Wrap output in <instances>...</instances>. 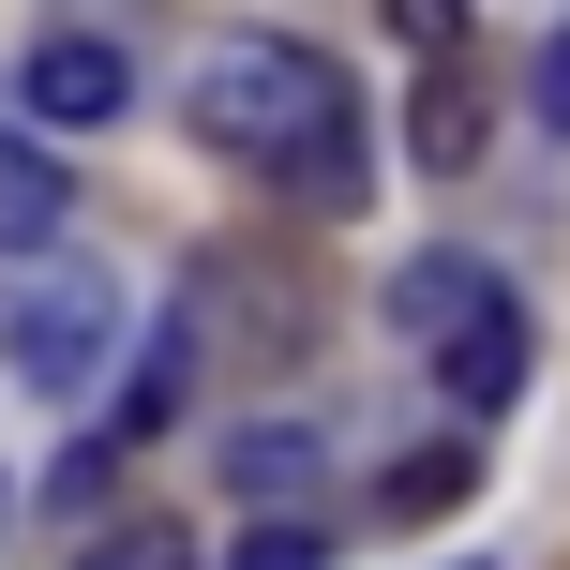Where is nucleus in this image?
Instances as JSON below:
<instances>
[{
    "label": "nucleus",
    "mask_w": 570,
    "mask_h": 570,
    "mask_svg": "<svg viewBox=\"0 0 570 570\" xmlns=\"http://www.w3.org/2000/svg\"><path fill=\"white\" fill-rule=\"evenodd\" d=\"M180 120H196L226 166H315L345 136V76L301 46V30H196V76H180Z\"/></svg>",
    "instance_id": "nucleus-1"
},
{
    "label": "nucleus",
    "mask_w": 570,
    "mask_h": 570,
    "mask_svg": "<svg viewBox=\"0 0 570 570\" xmlns=\"http://www.w3.org/2000/svg\"><path fill=\"white\" fill-rule=\"evenodd\" d=\"M180 331L226 375H285V361H315V271L285 256V240H210V256L180 271Z\"/></svg>",
    "instance_id": "nucleus-2"
},
{
    "label": "nucleus",
    "mask_w": 570,
    "mask_h": 570,
    "mask_svg": "<svg viewBox=\"0 0 570 570\" xmlns=\"http://www.w3.org/2000/svg\"><path fill=\"white\" fill-rule=\"evenodd\" d=\"M0 361L30 375V391H90V375L120 361V285L106 271H46V285H16V315H0Z\"/></svg>",
    "instance_id": "nucleus-3"
},
{
    "label": "nucleus",
    "mask_w": 570,
    "mask_h": 570,
    "mask_svg": "<svg viewBox=\"0 0 570 570\" xmlns=\"http://www.w3.org/2000/svg\"><path fill=\"white\" fill-rule=\"evenodd\" d=\"M16 90H30V120H60V136H90V120H120V106H136V60H120L106 30H30Z\"/></svg>",
    "instance_id": "nucleus-4"
},
{
    "label": "nucleus",
    "mask_w": 570,
    "mask_h": 570,
    "mask_svg": "<svg viewBox=\"0 0 570 570\" xmlns=\"http://www.w3.org/2000/svg\"><path fill=\"white\" fill-rule=\"evenodd\" d=\"M481 315H511V285H495L481 256H451V240H435V256H405V271H391V331L421 345V361H451V345L481 331Z\"/></svg>",
    "instance_id": "nucleus-5"
},
{
    "label": "nucleus",
    "mask_w": 570,
    "mask_h": 570,
    "mask_svg": "<svg viewBox=\"0 0 570 570\" xmlns=\"http://www.w3.org/2000/svg\"><path fill=\"white\" fill-rule=\"evenodd\" d=\"M481 136H495V120H481V90H465V60H421V90H405V150H421L435 180H465Z\"/></svg>",
    "instance_id": "nucleus-6"
},
{
    "label": "nucleus",
    "mask_w": 570,
    "mask_h": 570,
    "mask_svg": "<svg viewBox=\"0 0 570 570\" xmlns=\"http://www.w3.org/2000/svg\"><path fill=\"white\" fill-rule=\"evenodd\" d=\"M435 375H451V405H465V421H495V405L541 375V331H525V301H511V315H481V331H465Z\"/></svg>",
    "instance_id": "nucleus-7"
},
{
    "label": "nucleus",
    "mask_w": 570,
    "mask_h": 570,
    "mask_svg": "<svg viewBox=\"0 0 570 570\" xmlns=\"http://www.w3.org/2000/svg\"><path fill=\"white\" fill-rule=\"evenodd\" d=\"M226 495H240V511H301V495H315V435H301V421L226 435Z\"/></svg>",
    "instance_id": "nucleus-8"
},
{
    "label": "nucleus",
    "mask_w": 570,
    "mask_h": 570,
    "mask_svg": "<svg viewBox=\"0 0 570 570\" xmlns=\"http://www.w3.org/2000/svg\"><path fill=\"white\" fill-rule=\"evenodd\" d=\"M60 210H76V196H60V166H46L30 136H0V256H46Z\"/></svg>",
    "instance_id": "nucleus-9"
},
{
    "label": "nucleus",
    "mask_w": 570,
    "mask_h": 570,
    "mask_svg": "<svg viewBox=\"0 0 570 570\" xmlns=\"http://www.w3.org/2000/svg\"><path fill=\"white\" fill-rule=\"evenodd\" d=\"M465 495H481V451H465V435H435L421 465H391V495H375V511H391V525H435V511H465Z\"/></svg>",
    "instance_id": "nucleus-10"
},
{
    "label": "nucleus",
    "mask_w": 570,
    "mask_h": 570,
    "mask_svg": "<svg viewBox=\"0 0 570 570\" xmlns=\"http://www.w3.org/2000/svg\"><path fill=\"white\" fill-rule=\"evenodd\" d=\"M226 570H331V541H315V511H256L226 541Z\"/></svg>",
    "instance_id": "nucleus-11"
},
{
    "label": "nucleus",
    "mask_w": 570,
    "mask_h": 570,
    "mask_svg": "<svg viewBox=\"0 0 570 570\" xmlns=\"http://www.w3.org/2000/svg\"><path fill=\"white\" fill-rule=\"evenodd\" d=\"M285 196H301L315 226H345V210H361V120H345V136L315 150V166H285Z\"/></svg>",
    "instance_id": "nucleus-12"
},
{
    "label": "nucleus",
    "mask_w": 570,
    "mask_h": 570,
    "mask_svg": "<svg viewBox=\"0 0 570 570\" xmlns=\"http://www.w3.org/2000/svg\"><path fill=\"white\" fill-rule=\"evenodd\" d=\"M90 570H196V525H120Z\"/></svg>",
    "instance_id": "nucleus-13"
},
{
    "label": "nucleus",
    "mask_w": 570,
    "mask_h": 570,
    "mask_svg": "<svg viewBox=\"0 0 570 570\" xmlns=\"http://www.w3.org/2000/svg\"><path fill=\"white\" fill-rule=\"evenodd\" d=\"M391 30H405L421 60H451V46H465V0H391Z\"/></svg>",
    "instance_id": "nucleus-14"
},
{
    "label": "nucleus",
    "mask_w": 570,
    "mask_h": 570,
    "mask_svg": "<svg viewBox=\"0 0 570 570\" xmlns=\"http://www.w3.org/2000/svg\"><path fill=\"white\" fill-rule=\"evenodd\" d=\"M525 106H541L556 136H570V30H541V60H525Z\"/></svg>",
    "instance_id": "nucleus-15"
}]
</instances>
